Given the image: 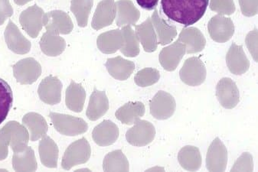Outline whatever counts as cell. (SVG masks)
I'll use <instances>...</instances> for the list:
<instances>
[{"instance_id":"1","label":"cell","mask_w":258,"mask_h":172,"mask_svg":"<svg viewBox=\"0 0 258 172\" xmlns=\"http://www.w3.org/2000/svg\"><path fill=\"white\" fill-rule=\"evenodd\" d=\"M209 4V0H161L163 13L172 21L185 27L200 21Z\"/></svg>"},{"instance_id":"2","label":"cell","mask_w":258,"mask_h":172,"mask_svg":"<svg viewBox=\"0 0 258 172\" xmlns=\"http://www.w3.org/2000/svg\"><path fill=\"white\" fill-rule=\"evenodd\" d=\"M49 117L55 130L64 136H76L88 131V123L79 117L53 112L49 113Z\"/></svg>"},{"instance_id":"3","label":"cell","mask_w":258,"mask_h":172,"mask_svg":"<svg viewBox=\"0 0 258 172\" xmlns=\"http://www.w3.org/2000/svg\"><path fill=\"white\" fill-rule=\"evenodd\" d=\"M91 155V145L85 138H82L68 147L64 151L61 165L64 170H71L75 166L88 162Z\"/></svg>"},{"instance_id":"4","label":"cell","mask_w":258,"mask_h":172,"mask_svg":"<svg viewBox=\"0 0 258 172\" xmlns=\"http://www.w3.org/2000/svg\"><path fill=\"white\" fill-rule=\"evenodd\" d=\"M206 65L200 57H191L184 63L179 71L181 80L191 87L200 86L206 79Z\"/></svg>"},{"instance_id":"5","label":"cell","mask_w":258,"mask_h":172,"mask_svg":"<svg viewBox=\"0 0 258 172\" xmlns=\"http://www.w3.org/2000/svg\"><path fill=\"white\" fill-rule=\"evenodd\" d=\"M13 69L15 78L23 85L32 84L42 75L41 64L32 57L18 61Z\"/></svg>"},{"instance_id":"6","label":"cell","mask_w":258,"mask_h":172,"mask_svg":"<svg viewBox=\"0 0 258 172\" xmlns=\"http://www.w3.org/2000/svg\"><path fill=\"white\" fill-rule=\"evenodd\" d=\"M176 108L175 99L169 93L160 91L150 103V113L156 120H166L173 116Z\"/></svg>"},{"instance_id":"7","label":"cell","mask_w":258,"mask_h":172,"mask_svg":"<svg viewBox=\"0 0 258 172\" xmlns=\"http://www.w3.org/2000/svg\"><path fill=\"white\" fill-rule=\"evenodd\" d=\"M156 129L154 126L147 120H139L134 123V127L127 130L126 141L131 145L137 147L146 146L154 140Z\"/></svg>"},{"instance_id":"8","label":"cell","mask_w":258,"mask_h":172,"mask_svg":"<svg viewBox=\"0 0 258 172\" xmlns=\"http://www.w3.org/2000/svg\"><path fill=\"white\" fill-rule=\"evenodd\" d=\"M43 26L47 32L55 35H69L74 29L70 16L66 12L54 10L44 15Z\"/></svg>"},{"instance_id":"9","label":"cell","mask_w":258,"mask_h":172,"mask_svg":"<svg viewBox=\"0 0 258 172\" xmlns=\"http://www.w3.org/2000/svg\"><path fill=\"white\" fill-rule=\"evenodd\" d=\"M208 30L212 40L218 43H225L234 34V25L230 18L218 14L210 19Z\"/></svg>"},{"instance_id":"10","label":"cell","mask_w":258,"mask_h":172,"mask_svg":"<svg viewBox=\"0 0 258 172\" xmlns=\"http://www.w3.org/2000/svg\"><path fill=\"white\" fill-rule=\"evenodd\" d=\"M43 10L37 5L29 7L19 16V23L23 30L32 38H35L43 28Z\"/></svg>"},{"instance_id":"11","label":"cell","mask_w":258,"mask_h":172,"mask_svg":"<svg viewBox=\"0 0 258 172\" xmlns=\"http://www.w3.org/2000/svg\"><path fill=\"white\" fill-rule=\"evenodd\" d=\"M228 164V150L219 138L212 142L207 155L206 167L209 171H225Z\"/></svg>"},{"instance_id":"12","label":"cell","mask_w":258,"mask_h":172,"mask_svg":"<svg viewBox=\"0 0 258 172\" xmlns=\"http://www.w3.org/2000/svg\"><path fill=\"white\" fill-rule=\"evenodd\" d=\"M216 97L224 108L231 110L239 103V90L234 80L229 77H224L217 84Z\"/></svg>"},{"instance_id":"13","label":"cell","mask_w":258,"mask_h":172,"mask_svg":"<svg viewBox=\"0 0 258 172\" xmlns=\"http://www.w3.org/2000/svg\"><path fill=\"white\" fill-rule=\"evenodd\" d=\"M0 132L8 134L10 137V145L13 152L23 151L29 143V131L24 125L16 121H10L0 129Z\"/></svg>"},{"instance_id":"14","label":"cell","mask_w":258,"mask_h":172,"mask_svg":"<svg viewBox=\"0 0 258 172\" xmlns=\"http://www.w3.org/2000/svg\"><path fill=\"white\" fill-rule=\"evenodd\" d=\"M62 83L57 76H48L38 86V94L41 101L48 105H56L61 102Z\"/></svg>"},{"instance_id":"15","label":"cell","mask_w":258,"mask_h":172,"mask_svg":"<svg viewBox=\"0 0 258 172\" xmlns=\"http://www.w3.org/2000/svg\"><path fill=\"white\" fill-rule=\"evenodd\" d=\"M4 37L9 49L15 54H26L30 51L32 47L30 41L28 40L11 20L6 28Z\"/></svg>"},{"instance_id":"16","label":"cell","mask_w":258,"mask_h":172,"mask_svg":"<svg viewBox=\"0 0 258 172\" xmlns=\"http://www.w3.org/2000/svg\"><path fill=\"white\" fill-rule=\"evenodd\" d=\"M116 8L114 0H102L99 3L93 16L91 26L100 30L113 24L116 19Z\"/></svg>"},{"instance_id":"17","label":"cell","mask_w":258,"mask_h":172,"mask_svg":"<svg viewBox=\"0 0 258 172\" xmlns=\"http://www.w3.org/2000/svg\"><path fill=\"white\" fill-rule=\"evenodd\" d=\"M185 53V45L177 40L172 45L162 49L159 56V61L165 70L173 71L182 61Z\"/></svg>"},{"instance_id":"18","label":"cell","mask_w":258,"mask_h":172,"mask_svg":"<svg viewBox=\"0 0 258 172\" xmlns=\"http://www.w3.org/2000/svg\"><path fill=\"white\" fill-rule=\"evenodd\" d=\"M226 63L231 73L235 75L245 73L250 67V61L241 45L232 43L226 55Z\"/></svg>"},{"instance_id":"19","label":"cell","mask_w":258,"mask_h":172,"mask_svg":"<svg viewBox=\"0 0 258 172\" xmlns=\"http://www.w3.org/2000/svg\"><path fill=\"white\" fill-rule=\"evenodd\" d=\"M178 41L185 45L187 54L200 52L204 49L206 45L204 35L200 29L195 27L182 29L178 36Z\"/></svg>"},{"instance_id":"20","label":"cell","mask_w":258,"mask_h":172,"mask_svg":"<svg viewBox=\"0 0 258 172\" xmlns=\"http://www.w3.org/2000/svg\"><path fill=\"white\" fill-rule=\"evenodd\" d=\"M119 134V129L114 123L110 120H104L94 128L92 138L99 146H109L116 142Z\"/></svg>"},{"instance_id":"21","label":"cell","mask_w":258,"mask_h":172,"mask_svg":"<svg viewBox=\"0 0 258 172\" xmlns=\"http://www.w3.org/2000/svg\"><path fill=\"white\" fill-rule=\"evenodd\" d=\"M116 8V24L118 27L135 26L141 17V13L131 0H119L115 3Z\"/></svg>"},{"instance_id":"22","label":"cell","mask_w":258,"mask_h":172,"mask_svg":"<svg viewBox=\"0 0 258 172\" xmlns=\"http://www.w3.org/2000/svg\"><path fill=\"white\" fill-rule=\"evenodd\" d=\"M109 110V101L104 91H97L94 88L90 98L86 115L91 121L101 118Z\"/></svg>"},{"instance_id":"23","label":"cell","mask_w":258,"mask_h":172,"mask_svg":"<svg viewBox=\"0 0 258 172\" xmlns=\"http://www.w3.org/2000/svg\"><path fill=\"white\" fill-rule=\"evenodd\" d=\"M123 45V33L120 29L104 32L99 35L97 39V48L106 54H114Z\"/></svg>"},{"instance_id":"24","label":"cell","mask_w":258,"mask_h":172,"mask_svg":"<svg viewBox=\"0 0 258 172\" xmlns=\"http://www.w3.org/2000/svg\"><path fill=\"white\" fill-rule=\"evenodd\" d=\"M110 76L118 80H126L135 70V64L133 61L124 59L120 56L108 58L105 64Z\"/></svg>"},{"instance_id":"25","label":"cell","mask_w":258,"mask_h":172,"mask_svg":"<svg viewBox=\"0 0 258 172\" xmlns=\"http://www.w3.org/2000/svg\"><path fill=\"white\" fill-rule=\"evenodd\" d=\"M136 35L146 52L156 51L158 47L157 36L150 18L142 24L136 26Z\"/></svg>"},{"instance_id":"26","label":"cell","mask_w":258,"mask_h":172,"mask_svg":"<svg viewBox=\"0 0 258 172\" xmlns=\"http://www.w3.org/2000/svg\"><path fill=\"white\" fill-rule=\"evenodd\" d=\"M151 20L157 36L158 44L166 45L171 43L177 35L175 26H172L160 17L157 10H155L152 15Z\"/></svg>"},{"instance_id":"27","label":"cell","mask_w":258,"mask_h":172,"mask_svg":"<svg viewBox=\"0 0 258 172\" xmlns=\"http://www.w3.org/2000/svg\"><path fill=\"white\" fill-rule=\"evenodd\" d=\"M23 124L29 130L31 141L35 142L42 139L48 130V124L42 115L29 113L23 118Z\"/></svg>"},{"instance_id":"28","label":"cell","mask_w":258,"mask_h":172,"mask_svg":"<svg viewBox=\"0 0 258 172\" xmlns=\"http://www.w3.org/2000/svg\"><path fill=\"white\" fill-rule=\"evenodd\" d=\"M58 147L49 136H44L39 142L38 152L41 162L45 167L55 168L58 159Z\"/></svg>"},{"instance_id":"29","label":"cell","mask_w":258,"mask_h":172,"mask_svg":"<svg viewBox=\"0 0 258 172\" xmlns=\"http://www.w3.org/2000/svg\"><path fill=\"white\" fill-rule=\"evenodd\" d=\"M145 114V106L141 102H129L120 107L115 117L123 124L134 125Z\"/></svg>"},{"instance_id":"30","label":"cell","mask_w":258,"mask_h":172,"mask_svg":"<svg viewBox=\"0 0 258 172\" xmlns=\"http://www.w3.org/2000/svg\"><path fill=\"white\" fill-rule=\"evenodd\" d=\"M86 100V92L82 84L72 80L66 93V104L68 108L75 113L83 110Z\"/></svg>"},{"instance_id":"31","label":"cell","mask_w":258,"mask_h":172,"mask_svg":"<svg viewBox=\"0 0 258 172\" xmlns=\"http://www.w3.org/2000/svg\"><path fill=\"white\" fill-rule=\"evenodd\" d=\"M178 161L182 168L188 171L199 170L202 166V156L200 149L192 145H186L179 151Z\"/></svg>"},{"instance_id":"32","label":"cell","mask_w":258,"mask_h":172,"mask_svg":"<svg viewBox=\"0 0 258 172\" xmlns=\"http://www.w3.org/2000/svg\"><path fill=\"white\" fill-rule=\"evenodd\" d=\"M40 48L45 55L56 57L60 55L66 49V40L58 35L47 32L41 38Z\"/></svg>"},{"instance_id":"33","label":"cell","mask_w":258,"mask_h":172,"mask_svg":"<svg viewBox=\"0 0 258 172\" xmlns=\"http://www.w3.org/2000/svg\"><path fill=\"white\" fill-rule=\"evenodd\" d=\"M13 167L16 171H35L38 164L34 150L27 146L23 151L14 153Z\"/></svg>"},{"instance_id":"34","label":"cell","mask_w":258,"mask_h":172,"mask_svg":"<svg viewBox=\"0 0 258 172\" xmlns=\"http://www.w3.org/2000/svg\"><path fill=\"white\" fill-rule=\"evenodd\" d=\"M103 169L104 171H129V161L121 150H116L106 155Z\"/></svg>"},{"instance_id":"35","label":"cell","mask_w":258,"mask_h":172,"mask_svg":"<svg viewBox=\"0 0 258 172\" xmlns=\"http://www.w3.org/2000/svg\"><path fill=\"white\" fill-rule=\"evenodd\" d=\"M123 36V45L120 51L123 55L128 57H135L140 54V42L137 35L131 26L122 27Z\"/></svg>"},{"instance_id":"36","label":"cell","mask_w":258,"mask_h":172,"mask_svg":"<svg viewBox=\"0 0 258 172\" xmlns=\"http://www.w3.org/2000/svg\"><path fill=\"white\" fill-rule=\"evenodd\" d=\"M94 5V0H72L71 11L76 18L79 27L88 26V19Z\"/></svg>"},{"instance_id":"37","label":"cell","mask_w":258,"mask_h":172,"mask_svg":"<svg viewBox=\"0 0 258 172\" xmlns=\"http://www.w3.org/2000/svg\"><path fill=\"white\" fill-rule=\"evenodd\" d=\"M13 104V91L6 80L0 78V125L7 119Z\"/></svg>"},{"instance_id":"38","label":"cell","mask_w":258,"mask_h":172,"mask_svg":"<svg viewBox=\"0 0 258 172\" xmlns=\"http://www.w3.org/2000/svg\"><path fill=\"white\" fill-rule=\"evenodd\" d=\"M160 78V73L159 70L151 67H147L137 72L134 80L137 86L146 88L157 83Z\"/></svg>"},{"instance_id":"39","label":"cell","mask_w":258,"mask_h":172,"mask_svg":"<svg viewBox=\"0 0 258 172\" xmlns=\"http://www.w3.org/2000/svg\"><path fill=\"white\" fill-rule=\"evenodd\" d=\"M211 10L219 15L230 16L235 12L234 0H210Z\"/></svg>"},{"instance_id":"40","label":"cell","mask_w":258,"mask_h":172,"mask_svg":"<svg viewBox=\"0 0 258 172\" xmlns=\"http://www.w3.org/2000/svg\"><path fill=\"white\" fill-rule=\"evenodd\" d=\"M253 156L250 153L244 152L237 158L231 171H253Z\"/></svg>"},{"instance_id":"41","label":"cell","mask_w":258,"mask_h":172,"mask_svg":"<svg viewBox=\"0 0 258 172\" xmlns=\"http://www.w3.org/2000/svg\"><path fill=\"white\" fill-rule=\"evenodd\" d=\"M241 13L244 16L252 17L258 13V0H239Z\"/></svg>"},{"instance_id":"42","label":"cell","mask_w":258,"mask_h":172,"mask_svg":"<svg viewBox=\"0 0 258 172\" xmlns=\"http://www.w3.org/2000/svg\"><path fill=\"white\" fill-rule=\"evenodd\" d=\"M245 42L253 59L257 62V29H255L252 32H249L246 37Z\"/></svg>"},{"instance_id":"43","label":"cell","mask_w":258,"mask_h":172,"mask_svg":"<svg viewBox=\"0 0 258 172\" xmlns=\"http://www.w3.org/2000/svg\"><path fill=\"white\" fill-rule=\"evenodd\" d=\"M13 15V9L10 0H0V26Z\"/></svg>"},{"instance_id":"44","label":"cell","mask_w":258,"mask_h":172,"mask_svg":"<svg viewBox=\"0 0 258 172\" xmlns=\"http://www.w3.org/2000/svg\"><path fill=\"white\" fill-rule=\"evenodd\" d=\"M10 143V137L8 134L0 132V161L6 159L8 156Z\"/></svg>"},{"instance_id":"45","label":"cell","mask_w":258,"mask_h":172,"mask_svg":"<svg viewBox=\"0 0 258 172\" xmlns=\"http://www.w3.org/2000/svg\"><path fill=\"white\" fill-rule=\"evenodd\" d=\"M137 3L144 10L151 11L156 8L159 0H137Z\"/></svg>"},{"instance_id":"46","label":"cell","mask_w":258,"mask_h":172,"mask_svg":"<svg viewBox=\"0 0 258 172\" xmlns=\"http://www.w3.org/2000/svg\"><path fill=\"white\" fill-rule=\"evenodd\" d=\"M32 0H14L15 4L18 6H24L28 3L31 2Z\"/></svg>"}]
</instances>
